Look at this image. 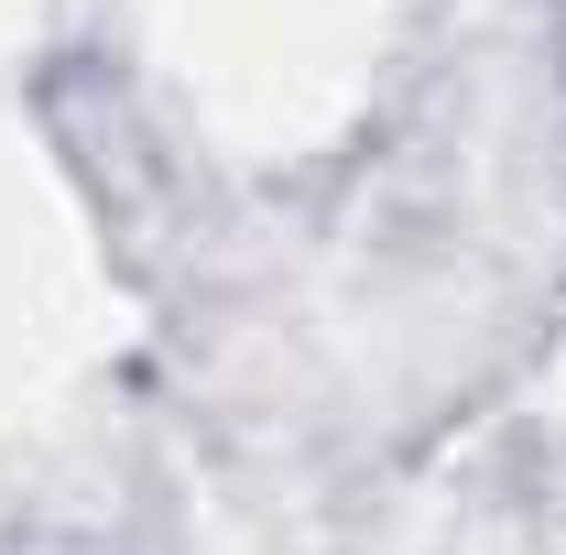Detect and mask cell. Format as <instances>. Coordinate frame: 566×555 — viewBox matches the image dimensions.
Segmentation results:
<instances>
[]
</instances>
